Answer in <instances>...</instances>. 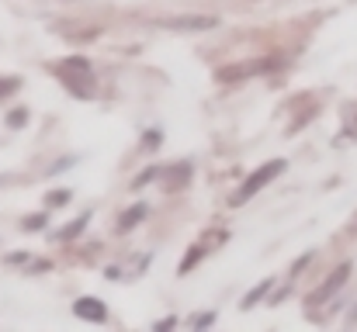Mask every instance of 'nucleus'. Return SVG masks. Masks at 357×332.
<instances>
[{
    "label": "nucleus",
    "mask_w": 357,
    "mask_h": 332,
    "mask_svg": "<svg viewBox=\"0 0 357 332\" xmlns=\"http://www.w3.org/2000/svg\"><path fill=\"white\" fill-rule=\"evenodd\" d=\"M56 77L66 84V90L70 94H80V97H94V70H91V63L87 59H66V63H59L56 66Z\"/></svg>",
    "instance_id": "f257e3e1"
},
{
    "label": "nucleus",
    "mask_w": 357,
    "mask_h": 332,
    "mask_svg": "<svg viewBox=\"0 0 357 332\" xmlns=\"http://www.w3.org/2000/svg\"><path fill=\"white\" fill-rule=\"evenodd\" d=\"M284 170H288V159H271V163L257 166V170H253V173L246 177V184H243V187L236 191L233 205H236V208H239V205H246V201H250L253 194H260V191H264V187H267V184H271V180H274L278 173H284Z\"/></svg>",
    "instance_id": "f03ea898"
},
{
    "label": "nucleus",
    "mask_w": 357,
    "mask_h": 332,
    "mask_svg": "<svg viewBox=\"0 0 357 332\" xmlns=\"http://www.w3.org/2000/svg\"><path fill=\"white\" fill-rule=\"evenodd\" d=\"M153 24L167 28V31L188 35V31H212V28H219V17H212V14H174V17H156Z\"/></svg>",
    "instance_id": "7ed1b4c3"
},
{
    "label": "nucleus",
    "mask_w": 357,
    "mask_h": 332,
    "mask_svg": "<svg viewBox=\"0 0 357 332\" xmlns=\"http://www.w3.org/2000/svg\"><path fill=\"white\" fill-rule=\"evenodd\" d=\"M351 270H354L351 263H340V267H337V270H333V274L326 277V284H323V287H319L316 294H309V301H305V305H309V308H316V305H323L326 298H333V294H337V291H340V287L347 284Z\"/></svg>",
    "instance_id": "20e7f679"
},
{
    "label": "nucleus",
    "mask_w": 357,
    "mask_h": 332,
    "mask_svg": "<svg viewBox=\"0 0 357 332\" xmlns=\"http://www.w3.org/2000/svg\"><path fill=\"white\" fill-rule=\"evenodd\" d=\"M267 66H271L267 59H260L257 66H222V70L215 73V80H219V84H233V80H250V77L264 73Z\"/></svg>",
    "instance_id": "39448f33"
},
{
    "label": "nucleus",
    "mask_w": 357,
    "mask_h": 332,
    "mask_svg": "<svg viewBox=\"0 0 357 332\" xmlns=\"http://www.w3.org/2000/svg\"><path fill=\"white\" fill-rule=\"evenodd\" d=\"M73 312H77L80 319H87V322H105V319H108V305L98 301V298H77Z\"/></svg>",
    "instance_id": "423d86ee"
},
{
    "label": "nucleus",
    "mask_w": 357,
    "mask_h": 332,
    "mask_svg": "<svg viewBox=\"0 0 357 332\" xmlns=\"http://www.w3.org/2000/svg\"><path fill=\"white\" fill-rule=\"evenodd\" d=\"M174 173H177V177H174V180H167V191H174V187H181L184 180H191V163H177V166H174Z\"/></svg>",
    "instance_id": "0eeeda50"
},
{
    "label": "nucleus",
    "mask_w": 357,
    "mask_h": 332,
    "mask_svg": "<svg viewBox=\"0 0 357 332\" xmlns=\"http://www.w3.org/2000/svg\"><path fill=\"white\" fill-rule=\"evenodd\" d=\"M202 253H205V246H191V249H188V256L181 260V267H177V270H181V274H188V270L202 260Z\"/></svg>",
    "instance_id": "6e6552de"
},
{
    "label": "nucleus",
    "mask_w": 357,
    "mask_h": 332,
    "mask_svg": "<svg viewBox=\"0 0 357 332\" xmlns=\"http://www.w3.org/2000/svg\"><path fill=\"white\" fill-rule=\"evenodd\" d=\"M87 221H91V215H80V219H77V221H70V225H66V228L59 232V239H73V235H80Z\"/></svg>",
    "instance_id": "1a4fd4ad"
},
{
    "label": "nucleus",
    "mask_w": 357,
    "mask_h": 332,
    "mask_svg": "<svg viewBox=\"0 0 357 332\" xmlns=\"http://www.w3.org/2000/svg\"><path fill=\"white\" fill-rule=\"evenodd\" d=\"M142 215H146V208H142V205H139L135 212H125V215H121V221H119V232H128V228L142 219Z\"/></svg>",
    "instance_id": "9d476101"
},
{
    "label": "nucleus",
    "mask_w": 357,
    "mask_h": 332,
    "mask_svg": "<svg viewBox=\"0 0 357 332\" xmlns=\"http://www.w3.org/2000/svg\"><path fill=\"white\" fill-rule=\"evenodd\" d=\"M267 287H271V280H260V284H257V287H253V291H250V294L243 298V308H250L253 301H260V294H264Z\"/></svg>",
    "instance_id": "9b49d317"
},
{
    "label": "nucleus",
    "mask_w": 357,
    "mask_h": 332,
    "mask_svg": "<svg viewBox=\"0 0 357 332\" xmlns=\"http://www.w3.org/2000/svg\"><path fill=\"white\" fill-rule=\"evenodd\" d=\"M45 201H49V208H63V205L70 201V191H52Z\"/></svg>",
    "instance_id": "f8f14e48"
},
{
    "label": "nucleus",
    "mask_w": 357,
    "mask_h": 332,
    "mask_svg": "<svg viewBox=\"0 0 357 332\" xmlns=\"http://www.w3.org/2000/svg\"><path fill=\"white\" fill-rule=\"evenodd\" d=\"M17 87H21V80H14V77H10V80H0V97H7V94L17 90Z\"/></svg>",
    "instance_id": "ddd939ff"
},
{
    "label": "nucleus",
    "mask_w": 357,
    "mask_h": 332,
    "mask_svg": "<svg viewBox=\"0 0 357 332\" xmlns=\"http://www.w3.org/2000/svg\"><path fill=\"white\" fill-rule=\"evenodd\" d=\"M24 118H28V111H24V108H21V111H10L7 125H10V128H17V125H24Z\"/></svg>",
    "instance_id": "4468645a"
},
{
    "label": "nucleus",
    "mask_w": 357,
    "mask_h": 332,
    "mask_svg": "<svg viewBox=\"0 0 357 332\" xmlns=\"http://www.w3.org/2000/svg\"><path fill=\"white\" fill-rule=\"evenodd\" d=\"M42 225H45V215H31V219H24V228H28V232H38Z\"/></svg>",
    "instance_id": "2eb2a0df"
},
{
    "label": "nucleus",
    "mask_w": 357,
    "mask_h": 332,
    "mask_svg": "<svg viewBox=\"0 0 357 332\" xmlns=\"http://www.w3.org/2000/svg\"><path fill=\"white\" fill-rule=\"evenodd\" d=\"M156 173H160V170H156V166H149V170H146V173H142V177L135 180V187H142V184H149V180H153Z\"/></svg>",
    "instance_id": "dca6fc26"
},
{
    "label": "nucleus",
    "mask_w": 357,
    "mask_h": 332,
    "mask_svg": "<svg viewBox=\"0 0 357 332\" xmlns=\"http://www.w3.org/2000/svg\"><path fill=\"white\" fill-rule=\"evenodd\" d=\"M354 322H357V308H354V315H351V326H354Z\"/></svg>",
    "instance_id": "f3484780"
}]
</instances>
